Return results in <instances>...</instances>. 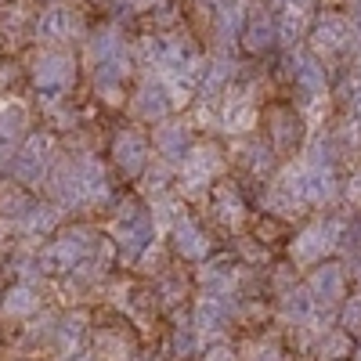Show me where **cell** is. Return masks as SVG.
I'll return each instance as SVG.
<instances>
[{"mask_svg":"<svg viewBox=\"0 0 361 361\" xmlns=\"http://www.w3.org/2000/svg\"><path fill=\"white\" fill-rule=\"evenodd\" d=\"M87 58L94 66V83L98 87H123L130 76V51L116 29H98L87 40Z\"/></svg>","mask_w":361,"mask_h":361,"instance_id":"6da1fadb","label":"cell"},{"mask_svg":"<svg viewBox=\"0 0 361 361\" xmlns=\"http://www.w3.org/2000/svg\"><path fill=\"white\" fill-rule=\"evenodd\" d=\"M221 173H224V152H221V145H209V141L192 145L188 156L177 163V180H180V188H185V192L209 188Z\"/></svg>","mask_w":361,"mask_h":361,"instance_id":"7a4b0ae2","label":"cell"},{"mask_svg":"<svg viewBox=\"0 0 361 361\" xmlns=\"http://www.w3.org/2000/svg\"><path fill=\"white\" fill-rule=\"evenodd\" d=\"M94 238L98 235H90L87 228H69L40 253V267L44 271H76L80 260L94 257Z\"/></svg>","mask_w":361,"mask_h":361,"instance_id":"3957f363","label":"cell"},{"mask_svg":"<svg viewBox=\"0 0 361 361\" xmlns=\"http://www.w3.org/2000/svg\"><path fill=\"white\" fill-rule=\"evenodd\" d=\"M33 83L44 90V94H62L76 83V62L73 54L62 47H44L33 58Z\"/></svg>","mask_w":361,"mask_h":361,"instance_id":"277c9868","label":"cell"},{"mask_svg":"<svg viewBox=\"0 0 361 361\" xmlns=\"http://www.w3.org/2000/svg\"><path fill=\"white\" fill-rule=\"evenodd\" d=\"M112 159L123 177H141L148 170V159H152V141L141 130H119L112 141Z\"/></svg>","mask_w":361,"mask_h":361,"instance_id":"5b68a950","label":"cell"},{"mask_svg":"<svg viewBox=\"0 0 361 361\" xmlns=\"http://www.w3.org/2000/svg\"><path fill=\"white\" fill-rule=\"evenodd\" d=\"M76 37H83V22H80V15L73 8L51 4V8L40 11V18H37V40L58 47V44H69Z\"/></svg>","mask_w":361,"mask_h":361,"instance_id":"8992f818","label":"cell"},{"mask_svg":"<svg viewBox=\"0 0 361 361\" xmlns=\"http://www.w3.org/2000/svg\"><path fill=\"white\" fill-rule=\"evenodd\" d=\"M51 137L47 134H37L29 137L18 152H15V177L22 185H37V180L47 177V166H51Z\"/></svg>","mask_w":361,"mask_h":361,"instance_id":"52a82bcc","label":"cell"},{"mask_svg":"<svg viewBox=\"0 0 361 361\" xmlns=\"http://www.w3.org/2000/svg\"><path fill=\"white\" fill-rule=\"evenodd\" d=\"M192 145H195L192 130H188V123H180V119H163V123H156V130H152V148L166 166H177L188 156Z\"/></svg>","mask_w":361,"mask_h":361,"instance_id":"ba28073f","label":"cell"},{"mask_svg":"<svg viewBox=\"0 0 361 361\" xmlns=\"http://www.w3.org/2000/svg\"><path fill=\"white\" fill-rule=\"evenodd\" d=\"M170 112H173V98H170L166 83L159 76L145 80L134 94V116L145 119V123H163V119H170Z\"/></svg>","mask_w":361,"mask_h":361,"instance_id":"9c48e42d","label":"cell"},{"mask_svg":"<svg viewBox=\"0 0 361 361\" xmlns=\"http://www.w3.org/2000/svg\"><path fill=\"white\" fill-rule=\"evenodd\" d=\"M25 123H29V109L22 102H0V166L15 159Z\"/></svg>","mask_w":361,"mask_h":361,"instance_id":"30bf717a","label":"cell"},{"mask_svg":"<svg viewBox=\"0 0 361 361\" xmlns=\"http://www.w3.org/2000/svg\"><path fill=\"white\" fill-rule=\"evenodd\" d=\"M257 119V109L250 102V94H243V90H228L224 94V105H221V127L228 134H243L253 127Z\"/></svg>","mask_w":361,"mask_h":361,"instance_id":"8fae6325","label":"cell"},{"mask_svg":"<svg viewBox=\"0 0 361 361\" xmlns=\"http://www.w3.org/2000/svg\"><path fill=\"white\" fill-rule=\"evenodd\" d=\"M170 231H173L177 253L185 257V260H202V257L209 253V238H206V231H202L192 217H177Z\"/></svg>","mask_w":361,"mask_h":361,"instance_id":"7c38bea8","label":"cell"},{"mask_svg":"<svg viewBox=\"0 0 361 361\" xmlns=\"http://www.w3.org/2000/svg\"><path fill=\"white\" fill-rule=\"evenodd\" d=\"M37 307H40V296H37V289H29L25 282L11 286V289H8V296H4V304H0L4 318H11V322L33 318V314H37Z\"/></svg>","mask_w":361,"mask_h":361,"instance_id":"4fadbf2b","label":"cell"},{"mask_svg":"<svg viewBox=\"0 0 361 361\" xmlns=\"http://www.w3.org/2000/svg\"><path fill=\"white\" fill-rule=\"evenodd\" d=\"M90 343H94V357L98 361H130V354H134L130 340L119 333V329H98Z\"/></svg>","mask_w":361,"mask_h":361,"instance_id":"5bb4252c","label":"cell"},{"mask_svg":"<svg viewBox=\"0 0 361 361\" xmlns=\"http://www.w3.org/2000/svg\"><path fill=\"white\" fill-rule=\"evenodd\" d=\"M58 221H62V214H58L54 206H25L22 209V231L25 235L44 238V235H51L58 228Z\"/></svg>","mask_w":361,"mask_h":361,"instance_id":"9a60e30c","label":"cell"},{"mask_svg":"<svg viewBox=\"0 0 361 361\" xmlns=\"http://www.w3.org/2000/svg\"><path fill=\"white\" fill-rule=\"evenodd\" d=\"M58 343H62V350H66V357H73V354H80V343H83V336H87V314L83 311H73V314H66L62 322H58Z\"/></svg>","mask_w":361,"mask_h":361,"instance_id":"2e32d148","label":"cell"},{"mask_svg":"<svg viewBox=\"0 0 361 361\" xmlns=\"http://www.w3.org/2000/svg\"><path fill=\"white\" fill-rule=\"evenodd\" d=\"M214 214L224 221V224H238L243 221V214H246V202H243V195H238L231 185H217L214 188Z\"/></svg>","mask_w":361,"mask_h":361,"instance_id":"e0dca14e","label":"cell"},{"mask_svg":"<svg viewBox=\"0 0 361 361\" xmlns=\"http://www.w3.org/2000/svg\"><path fill=\"white\" fill-rule=\"evenodd\" d=\"M51 322H54L51 314H44L40 322H29V329H25V336H29V340H44V336H51L54 329H58V325H51Z\"/></svg>","mask_w":361,"mask_h":361,"instance_id":"ac0fdd59","label":"cell"},{"mask_svg":"<svg viewBox=\"0 0 361 361\" xmlns=\"http://www.w3.org/2000/svg\"><path fill=\"white\" fill-rule=\"evenodd\" d=\"M159 4H163V0H127V8H134V11H152Z\"/></svg>","mask_w":361,"mask_h":361,"instance_id":"d6986e66","label":"cell"},{"mask_svg":"<svg viewBox=\"0 0 361 361\" xmlns=\"http://www.w3.org/2000/svg\"><path fill=\"white\" fill-rule=\"evenodd\" d=\"M134 361H148V357H134Z\"/></svg>","mask_w":361,"mask_h":361,"instance_id":"ffe728a7","label":"cell"}]
</instances>
